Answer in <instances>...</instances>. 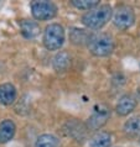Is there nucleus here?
Wrapping results in <instances>:
<instances>
[{
    "label": "nucleus",
    "instance_id": "f257e3e1",
    "mask_svg": "<svg viewBox=\"0 0 140 147\" xmlns=\"http://www.w3.org/2000/svg\"><path fill=\"white\" fill-rule=\"evenodd\" d=\"M113 16V9L108 4H102L88 10L82 16V24L90 30H99L110 21Z\"/></svg>",
    "mask_w": 140,
    "mask_h": 147
},
{
    "label": "nucleus",
    "instance_id": "f03ea898",
    "mask_svg": "<svg viewBox=\"0 0 140 147\" xmlns=\"http://www.w3.org/2000/svg\"><path fill=\"white\" fill-rule=\"evenodd\" d=\"M88 51L96 57H108L114 51V40L109 34H90L87 41Z\"/></svg>",
    "mask_w": 140,
    "mask_h": 147
},
{
    "label": "nucleus",
    "instance_id": "7ed1b4c3",
    "mask_svg": "<svg viewBox=\"0 0 140 147\" xmlns=\"http://www.w3.org/2000/svg\"><path fill=\"white\" fill-rule=\"evenodd\" d=\"M65 28L60 24H50L43 31L42 42L43 46L48 51H57L63 46L65 43Z\"/></svg>",
    "mask_w": 140,
    "mask_h": 147
},
{
    "label": "nucleus",
    "instance_id": "20e7f679",
    "mask_svg": "<svg viewBox=\"0 0 140 147\" xmlns=\"http://www.w3.org/2000/svg\"><path fill=\"white\" fill-rule=\"evenodd\" d=\"M135 22V11L131 6L122 4L113 11V24L122 31L129 30Z\"/></svg>",
    "mask_w": 140,
    "mask_h": 147
},
{
    "label": "nucleus",
    "instance_id": "39448f33",
    "mask_svg": "<svg viewBox=\"0 0 140 147\" xmlns=\"http://www.w3.org/2000/svg\"><path fill=\"white\" fill-rule=\"evenodd\" d=\"M31 14L34 16L35 20L37 21H47V20H52L56 18L57 15V5L52 1H47V0H35L31 3Z\"/></svg>",
    "mask_w": 140,
    "mask_h": 147
},
{
    "label": "nucleus",
    "instance_id": "423d86ee",
    "mask_svg": "<svg viewBox=\"0 0 140 147\" xmlns=\"http://www.w3.org/2000/svg\"><path fill=\"white\" fill-rule=\"evenodd\" d=\"M110 116V111L109 108L105 105H98L97 109H94L93 114L89 116L88 119V126L93 130H98L101 129L103 125L108 121Z\"/></svg>",
    "mask_w": 140,
    "mask_h": 147
},
{
    "label": "nucleus",
    "instance_id": "0eeeda50",
    "mask_svg": "<svg viewBox=\"0 0 140 147\" xmlns=\"http://www.w3.org/2000/svg\"><path fill=\"white\" fill-rule=\"evenodd\" d=\"M137 98L130 95V94H125L119 98V100L115 104V111L119 116H126L137 108Z\"/></svg>",
    "mask_w": 140,
    "mask_h": 147
},
{
    "label": "nucleus",
    "instance_id": "6e6552de",
    "mask_svg": "<svg viewBox=\"0 0 140 147\" xmlns=\"http://www.w3.org/2000/svg\"><path fill=\"white\" fill-rule=\"evenodd\" d=\"M19 26H20V32L26 40H35L40 34V26L34 20L24 19L20 21Z\"/></svg>",
    "mask_w": 140,
    "mask_h": 147
},
{
    "label": "nucleus",
    "instance_id": "1a4fd4ad",
    "mask_svg": "<svg viewBox=\"0 0 140 147\" xmlns=\"http://www.w3.org/2000/svg\"><path fill=\"white\" fill-rule=\"evenodd\" d=\"M16 96H18L16 88L11 83L0 84V104L9 107L15 103Z\"/></svg>",
    "mask_w": 140,
    "mask_h": 147
},
{
    "label": "nucleus",
    "instance_id": "9d476101",
    "mask_svg": "<svg viewBox=\"0 0 140 147\" xmlns=\"http://www.w3.org/2000/svg\"><path fill=\"white\" fill-rule=\"evenodd\" d=\"M16 132V125L13 120L5 119L0 122V144H7L11 141Z\"/></svg>",
    "mask_w": 140,
    "mask_h": 147
},
{
    "label": "nucleus",
    "instance_id": "9b49d317",
    "mask_svg": "<svg viewBox=\"0 0 140 147\" xmlns=\"http://www.w3.org/2000/svg\"><path fill=\"white\" fill-rule=\"evenodd\" d=\"M112 135L108 131H98L89 140V147H110Z\"/></svg>",
    "mask_w": 140,
    "mask_h": 147
},
{
    "label": "nucleus",
    "instance_id": "f8f14e48",
    "mask_svg": "<svg viewBox=\"0 0 140 147\" xmlns=\"http://www.w3.org/2000/svg\"><path fill=\"white\" fill-rule=\"evenodd\" d=\"M53 69L58 73H63L71 66V57L67 52H58L55 57H53V62H52Z\"/></svg>",
    "mask_w": 140,
    "mask_h": 147
},
{
    "label": "nucleus",
    "instance_id": "ddd939ff",
    "mask_svg": "<svg viewBox=\"0 0 140 147\" xmlns=\"http://www.w3.org/2000/svg\"><path fill=\"white\" fill-rule=\"evenodd\" d=\"M124 131L130 136H137L140 134V116L135 115L129 117L124 124Z\"/></svg>",
    "mask_w": 140,
    "mask_h": 147
},
{
    "label": "nucleus",
    "instance_id": "4468645a",
    "mask_svg": "<svg viewBox=\"0 0 140 147\" xmlns=\"http://www.w3.org/2000/svg\"><path fill=\"white\" fill-rule=\"evenodd\" d=\"M35 147H60V141L51 134H43L37 137Z\"/></svg>",
    "mask_w": 140,
    "mask_h": 147
},
{
    "label": "nucleus",
    "instance_id": "2eb2a0df",
    "mask_svg": "<svg viewBox=\"0 0 140 147\" xmlns=\"http://www.w3.org/2000/svg\"><path fill=\"white\" fill-rule=\"evenodd\" d=\"M89 36H90V34H88L87 30L73 27L71 30V34H69V38H71V41L75 45H82L84 42L87 43Z\"/></svg>",
    "mask_w": 140,
    "mask_h": 147
},
{
    "label": "nucleus",
    "instance_id": "dca6fc26",
    "mask_svg": "<svg viewBox=\"0 0 140 147\" xmlns=\"http://www.w3.org/2000/svg\"><path fill=\"white\" fill-rule=\"evenodd\" d=\"M71 4L78 10H90L99 5V0H72Z\"/></svg>",
    "mask_w": 140,
    "mask_h": 147
}]
</instances>
